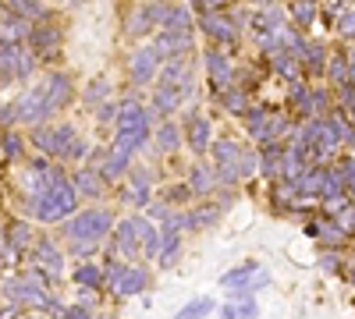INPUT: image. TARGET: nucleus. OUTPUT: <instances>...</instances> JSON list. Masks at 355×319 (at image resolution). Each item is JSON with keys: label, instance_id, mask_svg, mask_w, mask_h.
<instances>
[{"label": "nucleus", "instance_id": "412c9836", "mask_svg": "<svg viewBox=\"0 0 355 319\" xmlns=\"http://www.w3.org/2000/svg\"><path fill=\"white\" fill-rule=\"evenodd\" d=\"M192 33H157V39H153V46L167 57V61H174V57H189V50H192Z\"/></svg>", "mask_w": 355, "mask_h": 319}, {"label": "nucleus", "instance_id": "8fccbe9b", "mask_svg": "<svg viewBox=\"0 0 355 319\" xmlns=\"http://www.w3.org/2000/svg\"><path fill=\"white\" fill-rule=\"evenodd\" d=\"M117 113H121V100H110L96 110V125H117Z\"/></svg>", "mask_w": 355, "mask_h": 319}, {"label": "nucleus", "instance_id": "2eb2a0df", "mask_svg": "<svg viewBox=\"0 0 355 319\" xmlns=\"http://www.w3.org/2000/svg\"><path fill=\"white\" fill-rule=\"evenodd\" d=\"M125 202H132V206H139V210H150L153 206V170L150 167H135L128 174Z\"/></svg>", "mask_w": 355, "mask_h": 319}, {"label": "nucleus", "instance_id": "6e6552de", "mask_svg": "<svg viewBox=\"0 0 355 319\" xmlns=\"http://www.w3.org/2000/svg\"><path fill=\"white\" fill-rule=\"evenodd\" d=\"M139 255H142V217H125V220H117L114 235H110V259L135 263Z\"/></svg>", "mask_w": 355, "mask_h": 319}, {"label": "nucleus", "instance_id": "79ce46f5", "mask_svg": "<svg viewBox=\"0 0 355 319\" xmlns=\"http://www.w3.org/2000/svg\"><path fill=\"white\" fill-rule=\"evenodd\" d=\"M220 103H224L227 113H234V118H245V113H249V93H245V89H231V93H224Z\"/></svg>", "mask_w": 355, "mask_h": 319}, {"label": "nucleus", "instance_id": "0eeeda50", "mask_svg": "<svg viewBox=\"0 0 355 319\" xmlns=\"http://www.w3.org/2000/svg\"><path fill=\"white\" fill-rule=\"evenodd\" d=\"M202 68H206V75H210V85H214L217 100L231 89H239V64H234L220 46H210L202 53Z\"/></svg>", "mask_w": 355, "mask_h": 319}, {"label": "nucleus", "instance_id": "bb28decb", "mask_svg": "<svg viewBox=\"0 0 355 319\" xmlns=\"http://www.w3.org/2000/svg\"><path fill=\"white\" fill-rule=\"evenodd\" d=\"M281 156H284V146H263L259 149V178L277 185L281 181Z\"/></svg>", "mask_w": 355, "mask_h": 319}, {"label": "nucleus", "instance_id": "9b49d317", "mask_svg": "<svg viewBox=\"0 0 355 319\" xmlns=\"http://www.w3.org/2000/svg\"><path fill=\"white\" fill-rule=\"evenodd\" d=\"M182 128H185V146L192 149V156H206L214 149V121L202 110H189Z\"/></svg>", "mask_w": 355, "mask_h": 319}, {"label": "nucleus", "instance_id": "6ab92c4d", "mask_svg": "<svg viewBox=\"0 0 355 319\" xmlns=\"http://www.w3.org/2000/svg\"><path fill=\"white\" fill-rule=\"evenodd\" d=\"M4 241H8L11 248H18V255H25V252L33 255L40 235L33 230V224H25V220H8V227H4Z\"/></svg>", "mask_w": 355, "mask_h": 319}, {"label": "nucleus", "instance_id": "603ef678", "mask_svg": "<svg viewBox=\"0 0 355 319\" xmlns=\"http://www.w3.org/2000/svg\"><path fill=\"white\" fill-rule=\"evenodd\" d=\"M64 319H96V312L75 302V305H68V309H64Z\"/></svg>", "mask_w": 355, "mask_h": 319}, {"label": "nucleus", "instance_id": "5701e85b", "mask_svg": "<svg viewBox=\"0 0 355 319\" xmlns=\"http://www.w3.org/2000/svg\"><path fill=\"white\" fill-rule=\"evenodd\" d=\"M71 178H75L78 195H85V199H100V195L107 192V178H103L96 167H78Z\"/></svg>", "mask_w": 355, "mask_h": 319}, {"label": "nucleus", "instance_id": "a18cd8bd", "mask_svg": "<svg viewBox=\"0 0 355 319\" xmlns=\"http://www.w3.org/2000/svg\"><path fill=\"white\" fill-rule=\"evenodd\" d=\"M21 156H25V142H21V135H18V131H4V163L21 160Z\"/></svg>", "mask_w": 355, "mask_h": 319}, {"label": "nucleus", "instance_id": "de8ad7c7", "mask_svg": "<svg viewBox=\"0 0 355 319\" xmlns=\"http://www.w3.org/2000/svg\"><path fill=\"white\" fill-rule=\"evenodd\" d=\"M334 33H338L341 39L355 43V8H345V15H341L338 25H334Z\"/></svg>", "mask_w": 355, "mask_h": 319}, {"label": "nucleus", "instance_id": "37998d69", "mask_svg": "<svg viewBox=\"0 0 355 319\" xmlns=\"http://www.w3.org/2000/svg\"><path fill=\"white\" fill-rule=\"evenodd\" d=\"M210 312H214V298H192L189 305L178 309V316H174V319H206Z\"/></svg>", "mask_w": 355, "mask_h": 319}, {"label": "nucleus", "instance_id": "2f4dec72", "mask_svg": "<svg viewBox=\"0 0 355 319\" xmlns=\"http://www.w3.org/2000/svg\"><path fill=\"white\" fill-rule=\"evenodd\" d=\"M160 82H171V85H192V61L189 57H174V61H167L164 64V71H160Z\"/></svg>", "mask_w": 355, "mask_h": 319}, {"label": "nucleus", "instance_id": "6e6d98bb", "mask_svg": "<svg viewBox=\"0 0 355 319\" xmlns=\"http://www.w3.org/2000/svg\"><path fill=\"white\" fill-rule=\"evenodd\" d=\"M21 319H43V316H36V312H33V316H21Z\"/></svg>", "mask_w": 355, "mask_h": 319}, {"label": "nucleus", "instance_id": "c03bdc74", "mask_svg": "<svg viewBox=\"0 0 355 319\" xmlns=\"http://www.w3.org/2000/svg\"><path fill=\"white\" fill-rule=\"evenodd\" d=\"M33 146L40 149V156L53 160V125H43V128H33Z\"/></svg>", "mask_w": 355, "mask_h": 319}, {"label": "nucleus", "instance_id": "4be33fe9", "mask_svg": "<svg viewBox=\"0 0 355 319\" xmlns=\"http://www.w3.org/2000/svg\"><path fill=\"white\" fill-rule=\"evenodd\" d=\"M270 68H274L281 78H288V85L302 82V75H306L302 57H299V53H291V50H277V53L270 57Z\"/></svg>", "mask_w": 355, "mask_h": 319}, {"label": "nucleus", "instance_id": "1a4fd4ad", "mask_svg": "<svg viewBox=\"0 0 355 319\" xmlns=\"http://www.w3.org/2000/svg\"><path fill=\"white\" fill-rule=\"evenodd\" d=\"M167 8L171 4H135L125 15V36L128 39H146L150 33H160L167 21Z\"/></svg>", "mask_w": 355, "mask_h": 319}, {"label": "nucleus", "instance_id": "ddd939ff", "mask_svg": "<svg viewBox=\"0 0 355 319\" xmlns=\"http://www.w3.org/2000/svg\"><path fill=\"white\" fill-rule=\"evenodd\" d=\"M61 43H64V28H61V25H53V21L33 25V33H28V50H33L40 61L53 57L57 50H61Z\"/></svg>", "mask_w": 355, "mask_h": 319}, {"label": "nucleus", "instance_id": "7c9ffc66", "mask_svg": "<svg viewBox=\"0 0 355 319\" xmlns=\"http://www.w3.org/2000/svg\"><path fill=\"white\" fill-rule=\"evenodd\" d=\"M0 18H4V36H0V39H4V43H28V33H33V25H28V21H21L8 4H4V11H0Z\"/></svg>", "mask_w": 355, "mask_h": 319}, {"label": "nucleus", "instance_id": "c85d7f7f", "mask_svg": "<svg viewBox=\"0 0 355 319\" xmlns=\"http://www.w3.org/2000/svg\"><path fill=\"white\" fill-rule=\"evenodd\" d=\"M302 64H306V75H327V64H331V53L320 39H309L306 53H302Z\"/></svg>", "mask_w": 355, "mask_h": 319}, {"label": "nucleus", "instance_id": "393cba45", "mask_svg": "<svg viewBox=\"0 0 355 319\" xmlns=\"http://www.w3.org/2000/svg\"><path fill=\"white\" fill-rule=\"evenodd\" d=\"M220 206H214V202H202V206L196 210H185V230H210L217 220H220Z\"/></svg>", "mask_w": 355, "mask_h": 319}, {"label": "nucleus", "instance_id": "423d86ee", "mask_svg": "<svg viewBox=\"0 0 355 319\" xmlns=\"http://www.w3.org/2000/svg\"><path fill=\"white\" fill-rule=\"evenodd\" d=\"M167 64V57L153 46V43H139L132 53H128V61H125V71L132 78V85H150V82H160V71Z\"/></svg>", "mask_w": 355, "mask_h": 319}, {"label": "nucleus", "instance_id": "f03ea898", "mask_svg": "<svg viewBox=\"0 0 355 319\" xmlns=\"http://www.w3.org/2000/svg\"><path fill=\"white\" fill-rule=\"evenodd\" d=\"M114 213L107 206H89V210H78L64 227H61V241H64V252L71 259H89L96 255L103 241H110L114 235Z\"/></svg>", "mask_w": 355, "mask_h": 319}, {"label": "nucleus", "instance_id": "20e7f679", "mask_svg": "<svg viewBox=\"0 0 355 319\" xmlns=\"http://www.w3.org/2000/svg\"><path fill=\"white\" fill-rule=\"evenodd\" d=\"M210 153H214V170H217L220 188H239L242 181L259 174V153H252L249 146H242L234 138H217Z\"/></svg>", "mask_w": 355, "mask_h": 319}, {"label": "nucleus", "instance_id": "dca6fc26", "mask_svg": "<svg viewBox=\"0 0 355 319\" xmlns=\"http://www.w3.org/2000/svg\"><path fill=\"white\" fill-rule=\"evenodd\" d=\"M150 107L157 110V118L174 121V113L185 110V89H182V85H171V82H157L153 103H150Z\"/></svg>", "mask_w": 355, "mask_h": 319}, {"label": "nucleus", "instance_id": "cd10ccee", "mask_svg": "<svg viewBox=\"0 0 355 319\" xmlns=\"http://www.w3.org/2000/svg\"><path fill=\"white\" fill-rule=\"evenodd\" d=\"M160 248H164V230L160 224H153L150 217H142V259H160Z\"/></svg>", "mask_w": 355, "mask_h": 319}, {"label": "nucleus", "instance_id": "49530a36", "mask_svg": "<svg viewBox=\"0 0 355 319\" xmlns=\"http://www.w3.org/2000/svg\"><path fill=\"white\" fill-rule=\"evenodd\" d=\"M36 68H40V57H36L33 50H21V61H18V68H15V78H18V82L33 78V75H36Z\"/></svg>", "mask_w": 355, "mask_h": 319}, {"label": "nucleus", "instance_id": "5fc2aeb1", "mask_svg": "<svg viewBox=\"0 0 355 319\" xmlns=\"http://www.w3.org/2000/svg\"><path fill=\"white\" fill-rule=\"evenodd\" d=\"M348 118H352V121H355V103H352V110H348Z\"/></svg>", "mask_w": 355, "mask_h": 319}, {"label": "nucleus", "instance_id": "864d4df0", "mask_svg": "<svg viewBox=\"0 0 355 319\" xmlns=\"http://www.w3.org/2000/svg\"><path fill=\"white\" fill-rule=\"evenodd\" d=\"M348 61H352V78H355V46H352V53H348Z\"/></svg>", "mask_w": 355, "mask_h": 319}, {"label": "nucleus", "instance_id": "473e14b6", "mask_svg": "<svg viewBox=\"0 0 355 319\" xmlns=\"http://www.w3.org/2000/svg\"><path fill=\"white\" fill-rule=\"evenodd\" d=\"M21 21H28V25H43V21H50L53 18V11L50 8H43V4H33V0H15V4H8Z\"/></svg>", "mask_w": 355, "mask_h": 319}, {"label": "nucleus", "instance_id": "39448f33", "mask_svg": "<svg viewBox=\"0 0 355 319\" xmlns=\"http://www.w3.org/2000/svg\"><path fill=\"white\" fill-rule=\"evenodd\" d=\"M107 291L114 298H135L150 287V270L142 263H121V259H107Z\"/></svg>", "mask_w": 355, "mask_h": 319}, {"label": "nucleus", "instance_id": "4c0bfd02", "mask_svg": "<svg viewBox=\"0 0 355 319\" xmlns=\"http://www.w3.org/2000/svg\"><path fill=\"white\" fill-rule=\"evenodd\" d=\"M220 319H259V305H256V298L227 302V305H220Z\"/></svg>", "mask_w": 355, "mask_h": 319}, {"label": "nucleus", "instance_id": "9d476101", "mask_svg": "<svg viewBox=\"0 0 355 319\" xmlns=\"http://www.w3.org/2000/svg\"><path fill=\"white\" fill-rule=\"evenodd\" d=\"M15 110H18V125L43 128V125L50 121V113H46V78L36 82L33 89H25V93L15 100Z\"/></svg>", "mask_w": 355, "mask_h": 319}, {"label": "nucleus", "instance_id": "09e8293b", "mask_svg": "<svg viewBox=\"0 0 355 319\" xmlns=\"http://www.w3.org/2000/svg\"><path fill=\"white\" fill-rule=\"evenodd\" d=\"M341 178H345V188H348V199H355V153H348L341 163Z\"/></svg>", "mask_w": 355, "mask_h": 319}, {"label": "nucleus", "instance_id": "ea45409f", "mask_svg": "<svg viewBox=\"0 0 355 319\" xmlns=\"http://www.w3.org/2000/svg\"><path fill=\"white\" fill-rule=\"evenodd\" d=\"M189 199H196V195H192V188L185 181H178V185H171V188L160 192V202H164V206H171V210H182Z\"/></svg>", "mask_w": 355, "mask_h": 319}, {"label": "nucleus", "instance_id": "4468645a", "mask_svg": "<svg viewBox=\"0 0 355 319\" xmlns=\"http://www.w3.org/2000/svg\"><path fill=\"white\" fill-rule=\"evenodd\" d=\"M75 96V82L68 71H50L46 75V113L53 118V113H61Z\"/></svg>", "mask_w": 355, "mask_h": 319}, {"label": "nucleus", "instance_id": "c756f323", "mask_svg": "<svg viewBox=\"0 0 355 319\" xmlns=\"http://www.w3.org/2000/svg\"><path fill=\"white\" fill-rule=\"evenodd\" d=\"M263 266L256 263V259H245V263H239L234 270H227L224 277H220V287H227V291H234V287H245V284H252V277L259 273Z\"/></svg>", "mask_w": 355, "mask_h": 319}, {"label": "nucleus", "instance_id": "e433bc0d", "mask_svg": "<svg viewBox=\"0 0 355 319\" xmlns=\"http://www.w3.org/2000/svg\"><path fill=\"white\" fill-rule=\"evenodd\" d=\"M331 125H334V131H338V138H341V146H348V149H355V121L348 118V110H334L331 113Z\"/></svg>", "mask_w": 355, "mask_h": 319}, {"label": "nucleus", "instance_id": "a878e982", "mask_svg": "<svg viewBox=\"0 0 355 319\" xmlns=\"http://www.w3.org/2000/svg\"><path fill=\"white\" fill-rule=\"evenodd\" d=\"M192 25H196V8H189V4H171L167 8V21H164L167 33H192Z\"/></svg>", "mask_w": 355, "mask_h": 319}, {"label": "nucleus", "instance_id": "a19ab883", "mask_svg": "<svg viewBox=\"0 0 355 319\" xmlns=\"http://www.w3.org/2000/svg\"><path fill=\"white\" fill-rule=\"evenodd\" d=\"M288 18H291V25L299 28V33H306V28L320 18V8L316 4H295V8H288Z\"/></svg>", "mask_w": 355, "mask_h": 319}, {"label": "nucleus", "instance_id": "f8f14e48", "mask_svg": "<svg viewBox=\"0 0 355 319\" xmlns=\"http://www.w3.org/2000/svg\"><path fill=\"white\" fill-rule=\"evenodd\" d=\"M33 266H40L50 280H57V277L64 273V248L57 245V238L40 235V241H36V248H33Z\"/></svg>", "mask_w": 355, "mask_h": 319}, {"label": "nucleus", "instance_id": "c9c22d12", "mask_svg": "<svg viewBox=\"0 0 355 319\" xmlns=\"http://www.w3.org/2000/svg\"><path fill=\"white\" fill-rule=\"evenodd\" d=\"M82 103L96 107V110H100L103 103H110V82H107V78H93V82L82 89Z\"/></svg>", "mask_w": 355, "mask_h": 319}, {"label": "nucleus", "instance_id": "f3484780", "mask_svg": "<svg viewBox=\"0 0 355 319\" xmlns=\"http://www.w3.org/2000/svg\"><path fill=\"white\" fill-rule=\"evenodd\" d=\"M182 146H185V128L178 125V121H160L157 131H153V149H157V156H174Z\"/></svg>", "mask_w": 355, "mask_h": 319}, {"label": "nucleus", "instance_id": "f704fd0d", "mask_svg": "<svg viewBox=\"0 0 355 319\" xmlns=\"http://www.w3.org/2000/svg\"><path fill=\"white\" fill-rule=\"evenodd\" d=\"M348 238H352V235H348V230H345V227H341L334 217H323V235H320V241L327 245L331 252H341Z\"/></svg>", "mask_w": 355, "mask_h": 319}, {"label": "nucleus", "instance_id": "aec40b11", "mask_svg": "<svg viewBox=\"0 0 355 319\" xmlns=\"http://www.w3.org/2000/svg\"><path fill=\"white\" fill-rule=\"evenodd\" d=\"M71 284L78 287V291H103L107 287V270L100 266V263H78L75 270H71Z\"/></svg>", "mask_w": 355, "mask_h": 319}, {"label": "nucleus", "instance_id": "7ed1b4c3", "mask_svg": "<svg viewBox=\"0 0 355 319\" xmlns=\"http://www.w3.org/2000/svg\"><path fill=\"white\" fill-rule=\"evenodd\" d=\"M153 121H157V110H153V107H142L139 93H128V96L121 100V113H117L114 142H110V146L132 149V153L153 146Z\"/></svg>", "mask_w": 355, "mask_h": 319}, {"label": "nucleus", "instance_id": "3c124183", "mask_svg": "<svg viewBox=\"0 0 355 319\" xmlns=\"http://www.w3.org/2000/svg\"><path fill=\"white\" fill-rule=\"evenodd\" d=\"M341 266H345V263H341V252H331V248L323 252V259H320V270H327V273H338Z\"/></svg>", "mask_w": 355, "mask_h": 319}, {"label": "nucleus", "instance_id": "72a5a7b5", "mask_svg": "<svg viewBox=\"0 0 355 319\" xmlns=\"http://www.w3.org/2000/svg\"><path fill=\"white\" fill-rule=\"evenodd\" d=\"M323 181H327V167H309L299 181V199H323Z\"/></svg>", "mask_w": 355, "mask_h": 319}, {"label": "nucleus", "instance_id": "b1692460", "mask_svg": "<svg viewBox=\"0 0 355 319\" xmlns=\"http://www.w3.org/2000/svg\"><path fill=\"white\" fill-rule=\"evenodd\" d=\"M327 82H331V89H338V93H345V89H352V85H355L348 53H331V64H327Z\"/></svg>", "mask_w": 355, "mask_h": 319}, {"label": "nucleus", "instance_id": "58836bf2", "mask_svg": "<svg viewBox=\"0 0 355 319\" xmlns=\"http://www.w3.org/2000/svg\"><path fill=\"white\" fill-rule=\"evenodd\" d=\"M288 100L299 107V118L309 121V103H313V85L309 82H295L291 89H288Z\"/></svg>", "mask_w": 355, "mask_h": 319}, {"label": "nucleus", "instance_id": "f257e3e1", "mask_svg": "<svg viewBox=\"0 0 355 319\" xmlns=\"http://www.w3.org/2000/svg\"><path fill=\"white\" fill-rule=\"evenodd\" d=\"M78 188H75V178L61 167V163H53L50 167V178L46 185L36 192V195H28L18 202V210L28 217V220H36V224H68L75 213H78Z\"/></svg>", "mask_w": 355, "mask_h": 319}, {"label": "nucleus", "instance_id": "a211bd4d", "mask_svg": "<svg viewBox=\"0 0 355 319\" xmlns=\"http://www.w3.org/2000/svg\"><path fill=\"white\" fill-rule=\"evenodd\" d=\"M185 185L192 188V195H196V199H206V195L220 192V181H217L214 163H210V167H206V163H196V167L185 174Z\"/></svg>", "mask_w": 355, "mask_h": 319}]
</instances>
